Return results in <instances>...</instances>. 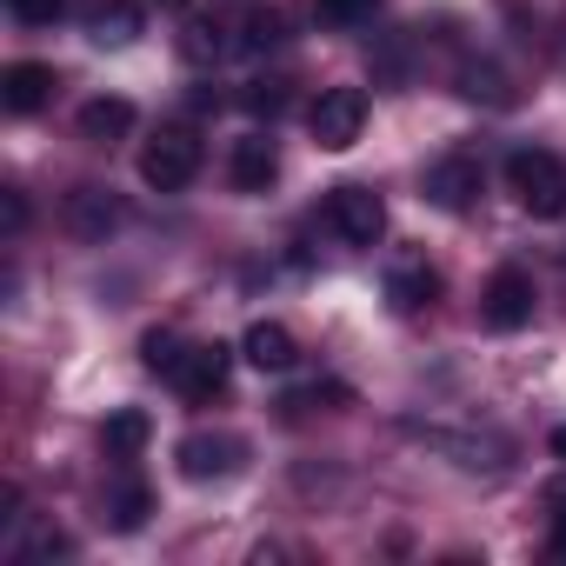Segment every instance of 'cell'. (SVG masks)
<instances>
[{"mask_svg":"<svg viewBox=\"0 0 566 566\" xmlns=\"http://www.w3.org/2000/svg\"><path fill=\"white\" fill-rule=\"evenodd\" d=\"M506 193L533 213V220H559L566 213V160L546 147H520L506 160Z\"/></svg>","mask_w":566,"mask_h":566,"instance_id":"1","label":"cell"},{"mask_svg":"<svg viewBox=\"0 0 566 566\" xmlns=\"http://www.w3.org/2000/svg\"><path fill=\"white\" fill-rule=\"evenodd\" d=\"M193 174H200V134L193 127H160L140 147V180L154 193H180V187H193Z\"/></svg>","mask_w":566,"mask_h":566,"instance_id":"2","label":"cell"},{"mask_svg":"<svg viewBox=\"0 0 566 566\" xmlns=\"http://www.w3.org/2000/svg\"><path fill=\"white\" fill-rule=\"evenodd\" d=\"M327 227H334L347 247H380V233H387V200H380L374 187H360V180H340V187L327 193Z\"/></svg>","mask_w":566,"mask_h":566,"instance_id":"3","label":"cell"},{"mask_svg":"<svg viewBox=\"0 0 566 566\" xmlns=\"http://www.w3.org/2000/svg\"><path fill=\"white\" fill-rule=\"evenodd\" d=\"M533 307H539V294H533V273H526V266H500V273L486 280V294H480V321H486L493 334L533 327Z\"/></svg>","mask_w":566,"mask_h":566,"instance_id":"4","label":"cell"},{"mask_svg":"<svg viewBox=\"0 0 566 566\" xmlns=\"http://www.w3.org/2000/svg\"><path fill=\"white\" fill-rule=\"evenodd\" d=\"M307 127H314V147L327 154H347L367 127V94L360 87H327L314 107H307Z\"/></svg>","mask_w":566,"mask_h":566,"instance_id":"5","label":"cell"},{"mask_svg":"<svg viewBox=\"0 0 566 566\" xmlns=\"http://www.w3.org/2000/svg\"><path fill=\"white\" fill-rule=\"evenodd\" d=\"M420 193L440 207V213H467L480 193H486V167L473 160V154H440L433 167H427V180H420Z\"/></svg>","mask_w":566,"mask_h":566,"instance_id":"6","label":"cell"},{"mask_svg":"<svg viewBox=\"0 0 566 566\" xmlns=\"http://www.w3.org/2000/svg\"><path fill=\"white\" fill-rule=\"evenodd\" d=\"M227 374H233V347L200 340V347H187V354H180V367H174L167 380H174V394H180L187 407H207L213 394H227Z\"/></svg>","mask_w":566,"mask_h":566,"instance_id":"7","label":"cell"},{"mask_svg":"<svg viewBox=\"0 0 566 566\" xmlns=\"http://www.w3.org/2000/svg\"><path fill=\"white\" fill-rule=\"evenodd\" d=\"M61 213H67V233H74V240H94V247H101V240L127 220V213H120V200H114V187H101V180L74 187Z\"/></svg>","mask_w":566,"mask_h":566,"instance_id":"8","label":"cell"},{"mask_svg":"<svg viewBox=\"0 0 566 566\" xmlns=\"http://www.w3.org/2000/svg\"><path fill=\"white\" fill-rule=\"evenodd\" d=\"M240 460H247L240 433H187L180 440V473L187 480H227V473H240Z\"/></svg>","mask_w":566,"mask_h":566,"instance_id":"9","label":"cell"},{"mask_svg":"<svg viewBox=\"0 0 566 566\" xmlns=\"http://www.w3.org/2000/svg\"><path fill=\"white\" fill-rule=\"evenodd\" d=\"M407 440H427L433 453H453V467H506V447L500 440H480V433H447V427H420L407 420Z\"/></svg>","mask_w":566,"mask_h":566,"instance_id":"10","label":"cell"},{"mask_svg":"<svg viewBox=\"0 0 566 566\" xmlns=\"http://www.w3.org/2000/svg\"><path fill=\"white\" fill-rule=\"evenodd\" d=\"M48 101H54V67L48 61H14L0 74V107L8 114H41Z\"/></svg>","mask_w":566,"mask_h":566,"instance_id":"11","label":"cell"},{"mask_svg":"<svg viewBox=\"0 0 566 566\" xmlns=\"http://www.w3.org/2000/svg\"><path fill=\"white\" fill-rule=\"evenodd\" d=\"M240 360H247V367H260V374H287V367L301 360V340L280 327V321H253V327H247V340H240Z\"/></svg>","mask_w":566,"mask_h":566,"instance_id":"12","label":"cell"},{"mask_svg":"<svg viewBox=\"0 0 566 566\" xmlns=\"http://www.w3.org/2000/svg\"><path fill=\"white\" fill-rule=\"evenodd\" d=\"M233 187L240 193H266L273 180H280V147H273V134H247V140H233Z\"/></svg>","mask_w":566,"mask_h":566,"instance_id":"13","label":"cell"},{"mask_svg":"<svg viewBox=\"0 0 566 566\" xmlns=\"http://www.w3.org/2000/svg\"><path fill=\"white\" fill-rule=\"evenodd\" d=\"M433 294H440V273L427 260H394L387 266V307L394 314H420V307H433Z\"/></svg>","mask_w":566,"mask_h":566,"instance_id":"14","label":"cell"},{"mask_svg":"<svg viewBox=\"0 0 566 566\" xmlns=\"http://www.w3.org/2000/svg\"><path fill=\"white\" fill-rule=\"evenodd\" d=\"M134 101H120V94H94L87 107H81V140H94V147H114V140H127L134 134Z\"/></svg>","mask_w":566,"mask_h":566,"instance_id":"15","label":"cell"},{"mask_svg":"<svg viewBox=\"0 0 566 566\" xmlns=\"http://www.w3.org/2000/svg\"><path fill=\"white\" fill-rule=\"evenodd\" d=\"M154 440V420L140 413V407H114L107 413V427H101V447H107V460H140V447Z\"/></svg>","mask_w":566,"mask_h":566,"instance_id":"16","label":"cell"},{"mask_svg":"<svg viewBox=\"0 0 566 566\" xmlns=\"http://www.w3.org/2000/svg\"><path fill=\"white\" fill-rule=\"evenodd\" d=\"M87 41L94 48H134L140 41V8L134 0H101V8L87 14Z\"/></svg>","mask_w":566,"mask_h":566,"instance_id":"17","label":"cell"},{"mask_svg":"<svg viewBox=\"0 0 566 566\" xmlns=\"http://www.w3.org/2000/svg\"><path fill=\"white\" fill-rule=\"evenodd\" d=\"M147 513H154V486H147V480L127 473V480L107 486V526H114V533H140Z\"/></svg>","mask_w":566,"mask_h":566,"instance_id":"18","label":"cell"},{"mask_svg":"<svg viewBox=\"0 0 566 566\" xmlns=\"http://www.w3.org/2000/svg\"><path fill=\"white\" fill-rule=\"evenodd\" d=\"M227 48H233V41H227V21H213V14H193V21L180 28V54H187L193 67H213Z\"/></svg>","mask_w":566,"mask_h":566,"instance_id":"19","label":"cell"},{"mask_svg":"<svg viewBox=\"0 0 566 566\" xmlns=\"http://www.w3.org/2000/svg\"><path fill=\"white\" fill-rule=\"evenodd\" d=\"M460 94H467V101H486V107H506V101H513V87H506V74H500L493 61L460 67Z\"/></svg>","mask_w":566,"mask_h":566,"instance_id":"20","label":"cell"},{"mask_svg":"<svg viewBox=\"0 0 566 566\" xmlns=\"http://www.w3.org/2000/svg\"><path fill=\"white\" fill-rule=\"evenodd\" d=\"M247 114L253 120H280V114H287V81H280V74H260V81H247Z\"/></svg>","mask_w":566,"mask_h":566,"instance_id":"21","label":"cell"},{"mask_svg":"<svg viewBox=\"0 0 566 566\" xmlns=\"http://www.w3.org/2000/svg\"><path fill=\"white\" fill-rule=\"evenodd\" d=\"M180 354H187V347H180L167 327H154V334L140 340V367H147V374H174V367H180Z\"/></svg>","mask_w":566,"mask_h":566,"instance_id":"22","label":"cell"},{"mask_svg":"<svg viewBox=\"0 0 566 566\" xmlns=\"http://www.w3.org/2000/svg\"><path fill=\"white\" fill-rule=\"evenodd\" d=\"M8 553H14L21 566H34V559H61V553H67V533H54V526H34V533H28V539H14Z\"/></svg>","mask_w":566,"mask_h":566,"instance_id":"23","label":"cell"},{"mask_svg":"<svg viewBox=\"0 0 566 566\" xmlns=\"http://www.w3.org/2000/svg\"><path fill=\"white\" fill-rule=\"evenodd\" d=\"M314 14H321L327 28H360V21L380 14V0H314Z\"/></svg>","mask_w":566,"mask_h":566,"instance_id":"24","label":"cell"},{"mask_svg":"<svg viewBox=\"0 0 566 566\" xmlns=\"http://www.w3.org/2000/svg\"><path fill=\"white\" fill-rule=\"evenodd\" d=\"M280 41H287V14H273V8L247 14V48H253V54H266V48H280Z\"/></svg>","mask_w":566,"mask_h":566,"instance_id":"25","label":"cell"},{"mask_svg":"<svg viewBox=\"0 0 566 566\" xmlns=\"http://www.w3.org/2000/svg\"><path fill=\"white\" fill-rule=\"evenodd\" d=\"M8 14H14L21 28H54V21L67 14V0H8Z\"/></svg>","mask_w":566,"mask_h":566,"instance_id":"26","label":"cell"},{"mask_svg":"<svg viewBox=\"0 0 566 566\" xmlns=\"http://www.w3.org/2000/svg\"><path fill=\"white\" fill-rule=\"evenodd\" d=\"M546 506H553V533H546V546H553V559H566V480L546 486Z\"/></svg>","mask_w":566,"mask_h":566,"instance_id":"27","label":"cell"},{"mask_svg":"<svg viewBox=\"0 0 566 566\" xmlns=\"http://www.w3.org/2000/svg\"><path fill=\"white\" fill-rule=\"evenodd\" d=\"M0 220H8V233H21V227H28V200H21V187L0 193Z\"/></svg>","mask_w":566,"mask_h":566,"instance_id":"28","label":"cell"},{"mask_svg":"<svg viewBox=\"0 0 566 566\" xmlns=\"http://www.w3.org/2000/svg\"><path fill=\"white\" fill-rule=\"evenodd\" d=\"M0 526H21V486H0Z\"/></svg>","mask_w":566,"mask_h":566,"instance_id":"29","label":"cell"},{"mask_svg":"<svg viewBox=\"0 0 566 566\" xmlns=\"http://www.w3.org/2000/svg\"><path fill=\"white\" fill-rule=\"evenodd\" d=\"M553 453H559V460H566V427H553Z\"/></svg>","mask_w":566,"mask_h":566,"instance_id":"30","label":"cell"},{"mask_svg":"<svg viewBox=\"0 0 566 566\" xmlns=\"http://www.w3.org/2000/svg\"><path fill=\"white\" fill-rule=\"evenodd\" d=\"M160 8H187V0H160Z\"/></svg>","mask_w":566,"mask_h":566,"instance_id":"31","label":"cell"},{"mask_svg":"<svg viewBox=\"0 0 566 566\" xmlns=\"http://www.w3.org/2000/svg\"><path fill=\"white\" fill-rule=\"evenodd\" d=\"M559 260H566V253H559Z\"/></svg>","mask_w":566,"mask_h":566,"instance_id":"32","label":"cell"}]
</instances>
